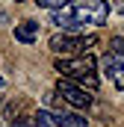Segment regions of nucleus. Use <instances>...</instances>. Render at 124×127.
<instances>
[{"label": "nucleus", "mask_w": 124, "mask_h": 127, "mask_svg": "<svg viewBox=\"0 0 124 127\" xmlns=\"http://www.w3.org/2000/svg\"><path fill=\"white\" fill-rule=\"evenodd\" d=\"M53 68L59 71V77L77 83V86H83V89H89V92L97 89V62H94V56H89V53L59 56V59L53 62Z\"/></svg>", "instance_id": "f257e3e1"}, {"label": "nucleus", "mask_w": 124, "mask_h": 127, "mask_svg": "<svg viewBox=\"0 0 124 127\" xmlns=\"http://www.w3.org/2000/svg\"><path fill=\"white\" fill-rule=\"evenodd\" d=\"M47 44H50L53 53L80 56V53H89L92 44H97V35H86V32H53Z\"/></svg>", "instance_id": "f03ea898"}, {"label": "nucleus", "mask_w": 124, "mask_h": 127, "mask_svg": "<svg viewBox=\"0 0 124 127\" xmlns=\"http://www.w3.org/2000/svg\"><path fill=\"white\" fill-rule=\"evenodd\" d=\"M53 24L59 27V32H83L86 24H92V6L89 3H71L65 9H56Z\"/></svg>", "instance_id": "7ed1b4c3"}, {"label": "nucleus", "mask_w": 124, "mask_h": 127, "mask_svg": "<svg viewBox=\"0 0 124 127\" xmlns=\"http://www.w3.org/2000/svg\"><path fill=\"white\" fill-rule=\"evenodd\" d=\"M56 95L62 97V103H68L74 109H86V106H92V100H94L89 89H83V86H77V83H71L65 77L56 80Z\"/></svg>", "instance_id": "20e7f679"}, {"label": "nucleus", "mask_w": 124, "mask_h": 127, "mask_svg": "<svg viewBox=\"0 0 124 127\" xmlns=\"http://www.w3.org/2000/svg\"><path fill=\"white\" fill-rule=\"evenodd\" d=\"M100 68H103V74L112 80V86L124 92V53H112V50H109V53L100 59Z\"/></svg>", "instance_id": "39448f33"}, {"label": "nucleus", "mask_w": 124, "mask_h": 127, "mask_svg": "<svg viewBox=\"0 0 124 127\" xmlns=\"http://www.w3.org/2000/svg\"><path fill=\"white\" fill-rule=\"evenodd\" d=\"M38 21H21V24H15V41H21V44H32V41H38Z\"/></svg>", "instance_id": "423d86ee"}, {"label": "nucleus", "mask_w": 124, "mask_h": 127, "mask_svg": "<svg viewBox=\"0 0 124 127\" xmlns=\"http://www.w3.org/2000/svg\"><path fill=\"white\" fill-rule=\"evenodd\" d=\"M53 118H56V127H89V121L80 112H71V109H59Z\"/></svg>", "instance_id": "0eeeda50"}, {"label": "nucleus", "mask_w": 124, "mask_h": 127, "mask_svg": "<svg viewBox=\"0 0 124 127\" xmlns=\"http://www.w3.org/2000/svg\"><path fill=\"white\" fill-rule=\"evenodd\" d=\"M109 12H112L109 0H94L92 3V24L94 27H103V24L109 21Z\"/></svg>", "instance_id": "6e6552de"}, {"label": "nucleus", "mask_w": 124, "mask_h": 127, "mask_svg": "<svg viewBox=\"0 0 124 127\" xmlns=\"http://www.w3.org/2000/svg\"><path fill=\"white\" fill-rule=\"evenodd\" d=\"M32 127H56L53 112H47V109H38V112L32 115Z\"/></svg>", "instance_id": "1a4fd4ad"}, {"label": "nucleus", "mask_w": 124, "mask_h": 127, "mask_svg": "<svg viewBox=\"0 0 124 127\" xmlns=\"http://www.w3.org/2000/svg\"><path fill=\"white\" fill-rule=\"evenodd\" d=\"M41 9H50V12H56V9H65V6H71L74 0H35Z\"/></svg>", "instance_id": "9d476101"}, {"label": "nucleus", "mask_w": 124, "mask_h": 127, "mask_svg": "<svg viewBox=\"0 0 124 127\" xmlns=\"http://www.w3.org/2000/svg\"><path fill=\"white\" fill-rule=\"evenodd\" d=\"M109 50H112V53H124V35H118V38H112Z\"/></svg>", "instance_id": "9b49d317"}, {"label": "nucleus", "mask_w": 124, "mask_h": 127, "mask_svg": "<svg viewBox=\"0 0 124 127\" xmlns=\"http://www.w3.org/2000/svg\"><path fill=\"white\" fill-rule=\"evenodd\" d=\"M115 12H121V15H124V3H118V6H115Z\"/></svg>", "instance_id": "f8f14e48"}, {"label": "nucleus", "mask_w": 124, "mask_h": 127, "mask_svg": "<svg viewBox=\"0 0 124 127\" xmlns=\"http://www.w3.org/2000/svg\"><path fill=\"white\" fill-rule=\"evenodd\" d=\"M0 86H3V77H0Z\"/></svg>", "instance_id": "ddd939ff"}, {"label": "nucleus", "mask_w": 124, "mask_h": 127, "mask_svg": "<svg viewBox=\"0 0 124 127\" xmlns=\"http://www.w3.org/2000/svg\"><path fill=\"white\" fill-rule=\"evenodd\" d=\"M15 3H18V0H15Z\"/></svg>", "instance_id": "4468645a"}, {"label": "nucleus", "mask_w": 124, "mask_h": 127, "mask_svg": "<svg viewBox=\"0 0 124 127\" xmlns=\"http://www.w3.org/2000/svg\"><path fill=\"white\" fill-rule=\"evenodd\" d=\"M0 127H3V124H0Z\"/></svg>", "instance_id": "2eb2a0df"}]
</instances>
